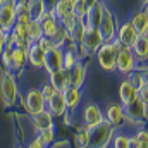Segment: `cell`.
<instances>
[{
	"instance_id": "6da1fadb",
	"label": "cell",
	"mask_w": 148,
	"mask_h": 148,
	"mask_svg": "<svg viewBox=\"0 0 148 148\" xmlns=\"http://www.w3.org/2000/svg\"><path fill=\"white\" fill-rule=\"evenodd\" d=\"M119 41H103L97 52H95V57H97V64L107 71V73H114L115 71V59H117V50H119Z\"/></svg>"
},
{
	"instance_id": "7a4b0ae2",
	"label": "cell",
	"mask_w": 148,
	"mask_h": 148,
	"mask_svg": "<svg viewBox=\"0 0 148 148\" xmlns=\"http://www.w3.org/2000/svg\"><path fill=\"white\" fill-rule=\"evenodd\" d=\"M114 129L115 127L110 126L107 121H103L98 126L91 127L90 129V147L88 148H109Z\"/></svg>"
},
{
	"instance_id": "3957f363",
	"label": "cell",
	"mask_w": 148,
	"mask_h": 148,
	"mask_svg": "<svg viewBox=\"0 0 148 148\" xmlns=\"http://www.w3.org/2000/svg\"><path fill=\"white\" fill-rule=\"evenodd\" d=\"M124 119H129L133 124L141 126L148 119V100H141L136 97L133 102L124 105Z\"/></svg>"
},
{
	"instance_id": "277c9868",
	"label": "cell",
	"mask_w": 148,
	"mask_h": 148,
	"mask_svg": "<svg viewBox=\"0 0 148 148\" xmlns=\"http://www.w3.org/2000/svg\"><path fill=\"white\" fill-rule=\"evenodd\" d=\"M17 95H19V91H17V84H16L14 76L9 71L2 73V76H0V97L3 100V103L7 107H12L17 100Z\"/></svg>"
},
{
	"instance_id": "5b68a950",
	"label": "cell",
	"mask_w": 148,
	"mask_h": 148,
	"mask_svg": "<svg viewBox=\"0 0 148 148\" xmlns=\"http://www.w3.org/2000/svg\"><path fill=\"white\" fill-rule=\"evenodd\" d=\"M136 59L131 52L129 47H119L117 50V59H115V71L122 74V76H129L134 69H138L136 66Z\"/></svg>"
},
{
	"instance_id": "8992f818",
	"label": "cell",
	"mask_w": 148,
	"mask_h": 148,
	"mask_svg": "<svg viewBox=\"0 0 148 148\" xmlns=\"http://www.w3.org/2000/svg\"><path fill=\"white\" fill-rule=\"evenodd\" d=\"M103 43V38L100 35L98 29L95 28H86L83 36L79 40V48H81V53L83 55H91L97 52V48Z\"/></svg>"
},
{
	"instance_id": "52a82bcc",
	"label": "cell",
	"mask_w": 148,
	"mask_h": 148,
	"mask_svg": "<svg viewBox=\"0 0 148 148\" xmlns=\"http://www.w3.org/2000/svg\"><path fill=\"white\" fill-rule=\"evenodd\" d=\"M16 23V0H2L0 3V28L7 33Z\"/></svg>"
},
{
	"instance_id": "ba28073f",
	"label": "cell",
	"mask_w": 148,
	"mask_h": 148,
	"mask_svg": "<svg viewBox=\"0 0 148 148\" xmlns=\"http://www.w3.org/2000/svg\"><path fill=\"white\" fill-rule=\"evenodd\" d=\"M103 121H105L103 119V110L95 102H90L83 107V124H84V127L91 129V127L98 126Z\"/></svg>"
},
{
	"instance_id": "9c48e42d",
	"label": "cell",
	"mask_w": 148,
	"mask_h": 148,
	"mask_svg": "<svg viewBox=\"0 0 148 148\" xmlns=\"http://www.w3.org/2000/svg\"><path fill=\"white\" fill-rule=\"evenodd\" d=\"M23 105H24L26 110L33 115V114H38V112L43 110L45 105H47V102L41 97V93H40L38 88H31V90H28L26 97L23 98Z\"/></svg>"
},
{
	"instance_id": "30bf717a",
	"label": "cell",
	"mask_w": 148,
	"mask_h": 148,
	"mask_svg": "<svg viewBox=\"0 0 148 148\" xmlns=\"http://www.w3.org/2000/svg\"><path fill=\"white\" fill-rule=\"evenodd\" d=\"M62 57H64L62 47H53V48H50L48 52H45V64H43V67L48 71V74L64 69Z\"/></svg>"
},
{
	"instance_id": "8fae6325",
	"label": "cell",
	"mask_w": 148,
	"mask_h": 148,
	"mask_svg": "<svg viewBox=\"0 0 148 148\" xmlns=\"http://www.w3.org/2000/svg\"><path fill=\"white\" fill-rule=\"evenodd\" d=\"M66 71H67V86L81 90V86L84 84V77H86V69H84V66L77 60L71 69H66Z\"/></svg>"
},
{
	"instance_id": "7c38bea8",
	"label": "cell",
	"mask_w": 148,
	"mask_h": 148,
	"mask_svg": "<svg viewBox=\"0 0 148 148\" xmlns=\"http://www.w3.org/2000/svg\"><path fill=\"white\" fill-rule=\"evenodd\" d=\"M47 110L50 112L53 117H62L67 107H66V100H64V93L62 91H55L48 100H47Z\"/></svg>"
},
{
	"instance_id": "4fadbf2b",
	"label": "cell",
	"mask_w": 148,
	"mask_h": 148,
	"mask_svg": "<svg viewBox=\"0 0 148 148\" xmlns=\"http://www.w3.org/2000/svg\"><path fill=\"white\" fill-rule=\"evenodd\" d=\"M103 119L114 126V127H119L126 119H124V107L121 105V103H117V102H112L109 103V107H107V110L103 114Z\"/></svg>"
},
{
	"instance_id": "5bb4252c",
	"label": "cell",
	"mask_w": 148,
	"mask_h": 148,
	"mask_svg": "<svg viewBox=\"0 0 148 148\" xmlns=\"http://www.w3.org/2000/svg\"><path fill=\"white\" fill-rule=\"evenodd\" d=\"M98 31L103 38V41H112L114 35H115V21L112 17V14L109 10L103 9V17H102V23L98 26Z\"/></svg>"
},
{
	"instance_id": "9a60e30c",
	"label": "cell",
	"mask_w": 148,
	"mask_h": 148,
	"mask_svg": "<svg viewBox=\"0 0 148 148\" xmlns=\"http://www.w3.org/2000/svg\"><path fill=\"white\" fill-rule=\"evenodd\" d=\"M26 60L33 67H43L45 64V50L38 47V43H29L26 48Z\"/></svg>"
},
{
	"instance_id": "2e32d148",
	"label": "cell",
	"mask_w": 148,
	"mask_h": 148,
	"mask_svg": "<svg viewBox=\"0 0 148 148\" xmlns=\"http://www.w3.org/2000/svg\"><path fill=\"white\" fill-rule=\"evenodd\" d=\"M103 3H100V2H97L88 12H86V28H95V29H98V26H100V23H102V17H103Z\"/></svg>"
},
{
	"instance_id": "e0dca14e",
	"label": "cell",
	"mask_w": 148,
	"mask_h": 148,
	"mask_svg": "<svg viewBox=\"0 0 148 148\" xmlns=\"http://www.w3.org/2000/svg\"><path fill=\"white\" fill-rule=\"evenodd\" d=\"M31 119H33V126H35L36 131H43V129H48V127H55L53 115L47 110V109H43V110L38 112V114H33Z\"/></svg>"
},
{
	"instance_id": "ac0fdd59",
	"label": "cell",
	"mask_w": 148,
	"mask_h": 148,
	"mask_svg": "<svg viewBox=\"0 0 148 148\" xmlns=\"http://www.w3.org/2000/svg\"><path fill=\"white\" fill-rule=\"evenodd\" d=\"M136 38H138V33L134 31V28L131 26V23H126V24H122L121 26V29H119V45L121 47H133V43L136 41Z\"/></svg>"
},
{
	"instance_id": "d6986e66",
	"label": "cell",
	"mask_w": 148,
	"mask_h": 148,
	"mask_svg": "<svg viewBox=\"0 0 148 148\" xmlns=\"http://www.w3.org/2000/svg\"><path fill=\"white\" fill-rule=\"evenodd\" d=\"M57 19L53 17V14H52V10H45V14L40 17V26H41V33H43V36L47 38H52V35L55 33V29H57Z\"/></svg>"
},
{
	"instance_id": "ffe728a7",
	"label": "cell",
	"mask_w": 148,
	"mask_h": 148,
	"mask_svg": "<svg viewBox=\"0 0 148 148\" xmlns=\"http://www.w3.org/2000/svg\"><path fill=\"white\" fill-rule=\"evenodd\" d=\"M12 43L16 45V47H23V48H28V45H29V41H28V35H26V24H23V23H14V26H12Z\"/></svg>"
},
{
	"instance_id": "44dd1931",
	"label": "cell",
	"mask_w": 148,
	"mask_h": 148,
	"mask_svg": "<svg viewBox=\"0 0 148 148\" xmlns=\"http://www.w3.org/2000/svg\"><path fill=\"white\" fill-rule=\"evenodd\" d=\"M131 52L134 55L136 60H147L148 57V40H147V35H138L136 41L133 43L131 47Z\"/></svg>"
},
{
	"instance_id": "7402d4cb",
	"label": "cell",
	"mask_w": 148,
	"mask_h": 148,
	"mask_svg": "<svg viewBox=\"0 0 148 148\" xmlns=\"http://www.w3.org/2000/svg\"><path fill=\"white\" fill-rule=\"evenodd\" d=\"M138 97V91L136 88L129 83V81H122L121 86H119V98H121V105H127L129 102H133L134 98Z\"/></svg>"
},
{
	"instance_id": "603a6c76",
	"label": "cell",
	"mask_w": 148,
	"mask_h": 148,
	"mask_svg": "<svg viewBox=\"0 0 148 148\" xmlns=\"http://www.w3.org/2000/svg\"><path fill=\"white\" fill-rule=\"evenodd\" d=\"M62 93H64V100H66V107H67V110H71V112L76 110V109L79 107V103H81V90L67 86Z\"/></svg>"
},
{
	"instance_id": "cb8c5ba5",
	"label": "cell",
	"mask_w": 148,
	"mask_h": 148,
	"mask_svg": "<svg viewBox=\"0 0 148 148\" xmlns=\"http://www.w3.org/2000/svg\"><path fill=\"white\" fill-rule=\"evenodd\" d=\"M73 2L74 0H57L53 5V10H52L53 17L57 21H62L67 14H71L73 12Z\"/></svg>"
},
{
	"instance_id": "d4e9b609",
	"label": "cell",
	"mask_w": 148,
	"mask_h": 148,
	"mask_svg": "<svg viewBox=\"0 0 148 148\" xmlns=\"http://www.w3.org/2000/svg\"><path fill=\"white\" fill-rule=\"evenodd\" d=\"M26 48L23 47H12V62H10V69L14 71H21L26 66Z\"/></svg>"
},
{
	"instance_id": "484cf974",
	"label": "cell",
	"mask_w": 148,
	"mask_h": 148,
	"mask_svg": "<svg viewBox=\"0 0 148 148\" xmlns=\"http://www.w3.org/2000/svg\"><path fill=\"white\" fill-rule=\"evenodd\" d=\"M50 84L57 91H64L67 88V71L66 69H60V71L50 73Z\"/></svg>"
},
{
	"instance_id": "4316f807",
	"label": "cell",
	"mask_w": 148,
	"mask_h": 148,
	"mask_svg": "<svg viewBox=\"0 0 148 148\" xmlns=\"http://www.w3.org/2000/svg\"><path fill=\"white\" fill-rule=\"evenodd\" d=\"M131 26L134 28V31H136L138 35H147V31H148V14H147V10L138 12V14L133 17Z\"/></svg>"
},
{
	"instance_id": "83f0119b",
	"label": "cell",
	"mask_w": 148,
	"mask_h": 148,
	"mask_svg": "<svg viewBox=\"0 0 148 148\" xmlns=\"http://www.w3.org/2000/svg\"><path fill=\"white\" fill-rule=\"evenodd\" d=\"M45 14V2L43 0H29L28 2V16L29 19L40 21V17Z\"/></svg>"
},
{
	"instance_id": "f1b7e54d",
	"label": "cell",
	"mask_w": 148,
	"mask_h": 148,
	"mask_svg": "<svg viewBox=\"0 0 148 148\" xmlns=\"http://www.w3.org/2000/svg\"><path fill=\"white\" fill-rule=\"evenodd\" d=\"M26 35H28V41L29 43H35V41H38L40 38L43 36L40 21H35V19L28 21V24H26Z\"/></svg>"
},
{
	"instance_id": "f546056e",
	"label": "cell",
	"mask_w": 148,
	"mask_h": 148,
	"mask_svg": "<svg viewBox=\"0 0 148 148\" xmlns=\"http://www.w3.org/2000/svg\"><path fill=\"white\" fill-rule=\"evenodd\" d=\"M134 88H136V91L138 90H141V88H145L147 86V74L143 73L141 74V71H138V69H134L133 73L129 74V79H127Z\"/></svg>"
},
{
	"instance_id": "4dcf8cb0",
	"label": "cell",
	"mask_w": 148,
	"mask_h": 148,
	"mask_svg": "<svg viewBox=\"0 0 148 148\" xmlns=\"http://www.w3.org/2000/svg\"><path fill=\"white\" fill-rule=\"evenodd\" d=\"M52 41H53L55 47H64V43L69 41V35H67V31L62 24H57V29L52 35Z\"/></svg>"
},
{
	"instance_id": "1f68e13d",
	"label": "cell",
	"mask_w": 148,
	"mask_h": 148,
	"mask_svg": "<svg viewBox=\"0 0 148 148\" xmlns=\"http://www.w3.org/2000/svg\"><path fill=\"white\" fill-rule=\"evenodd\" d=\"M110 148H129V134L126 133H115L110 138Z\"/></svg>"
},
{
	"instance_id": "d6a6232c",
	"label": "cell",
	"mask_w": 148,
	"mask_h": 148,
	"mask_svg": "<svg viewBox=\"0 0 148 148\" xmlns=\"http://www.w3.org/2000/svg\"><path fill=\"white\" fill-rule=\"evenodd\" d=\"M76 145H77V148H88L90 147V129L88 127L83 126L76 133Z\"/></svg>"
},
{
	"instance_id": "836d02e7",
	"label": "cell",
	"mask_w": 148,
	"mask_h": 148,
	"mask_svg": "<svg viewBox=\"0 0 148 148\" xmlns=\"http://www.w3.org/2000/svg\"><path fill=\"white\" fill-rule=\"evenodd\" d=\"M38 136H40L41 143H43L45 147L48 148L50 145H52V143H53V140H55V127H48V129L38 131Z\"/></svg>"
},
{
	"instance_id": "e575fe53",
	"label": "cell",
	"mask_w": 148,
	"mask_h": 148,
	"mask_svg": "<svg viewBox=\"0 0 148 148\" xmlns=\"http://www.w3.org/2000/svg\"><path fill=\"white\" fill-rule=\"evenodd\" d=\"M76 62H77V55H76V52H74L73 47H71L69 50H66V52H64V57H62L64 69H71Z\"/></svg>"
},
{
	"instance_id": "d590c367",
	"label": "cell",
	"mask_w": 148,
	"mask_h": 148,
	"mask_svg": "<svg viewBox=\"0 0 148 148\" xmlns=\"http://www.w3.org/2000/svg\"><path fill=\"white\" fill-rule=\"evenodd\" d=\"M2 57V64L5 66V69H10V62H12V47L3 48V52L0 53Z\"/></svg>"
},
{
	"instance_id": "8d00e7d4",
	"label": "cell",
	"mask_w": 148,
	"mask_h": 148,
	"mask_svg": "<svg viewBox=\"0 0 148 148\" xmlns=\"http://www.w3.org/2000/svg\"><path fill=\"white\" fill-rule=\"evenodd\" d=\"M55 91H57V90H55L50 83H43V84H41V88H40V93H41V97L45 98V102H47V100L55 93Z\"/></svg>"
},
{
	"instance_id": "74e56055",
	"label": "cell",
	"mask_w": 148,
	"mask_h": 148,
	"mask_svg": "<svg viewBox=\"0 0 148 148\" xmlns=\"http://www.w3.org/2000/svg\"><path fill=\"white\" fill-rule=\"evenodd\" d=\"M35 43H38V47L40 48H43L45 52H48L50 48H53L55 45H53V41H52V38H47V36H41L38 41H35Z\"/></svg>"
},
{
	"instance_id": "f35d334b",
	"label": "cell",
	"mask_w": 148,
	"mask_h": 148,
	"mask_svg": "<svg viewBox=\"0 0 148 148\" xmlns=\"http://www.w3.org/2000/svg\"><path fill=\"white\" fill-rule=\"evenodd\" d=\"M26 148H47L43 143H41V140H40V136H35L29 143H28V147Z\"/></svg>"
},
{
	"instance_id": "ab89813d",
	"label": "cell",
	"mask_w": 148,
	"mask_h": 148,
	"mask_svg": "<svg viewBox=\"0 0 148 148\" xmlns=\"http://www.w3.org/2000/svg\"><path fill=\"white\" fill-rule=\"evenodd\" d=\"M5 40H7V35H5V31L0 28V53H2L3 48H5Z\"/></svg>"
},
{
	"instance_id": "60d3db41",
	"label": "cell",
	"mask_w": 148,
	"mask_h": 148,
	"mask_svg": "<svg viewBox=\"0 0 148 148\" xmlns=\"http://www.w3.org/2000/svg\"><path fill=\"white\" fill-rule=\"evenodd\" d=\"M83 2H84V9H86V12H88V10H90L97 2H98V0H83Z\"/></svg>"
},
{
	"instance_id": "b9f144b4",
	"label": "cell",
	"mask_w": 148,
	"mask_h": 148,
	"mask_svg": "<svg viewBox=\"0 0 148 148\" xmlns=\"http://www.w3.org/2000/svg\"><path fill=\"white\" fill-rule=\"evenodd\" d=\"M17 148H24V147H17Z\"/></svg>"
},
{
	"instance_id": "7bdbcfd3",
	"label": "cell",
	"mask_w": 148,
	"mask_h": 148,
	"mask_svg": "<svg viewBox=\"0 0 148 148\" xmlns=\"http://www.w3.org/2000/svg\"><path fill=\"white\" fill-rule=\"evenodd\" d=\"M0 3H2V0H0Z\"/></svg>"
}]
</instances>
